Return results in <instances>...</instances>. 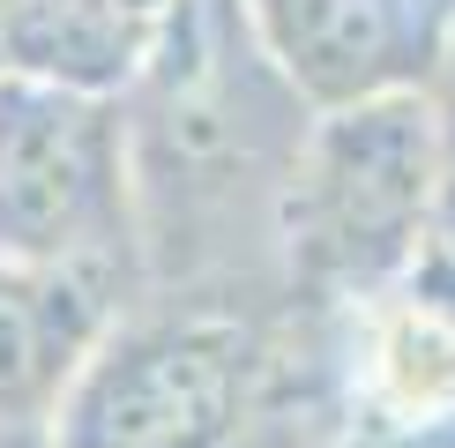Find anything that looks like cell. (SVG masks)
<instances>
[{"label":"cell","mask_w":455,"mask_h":448,"mask_svg":"<svg viewBox=\"0 0 455 448\" xmlns=\"http://www.w3.org/2000/svg\"><path fill=\"white\" fill-rule=\"evenodd\" d=\"M120 112L142 299H283V187L314 127V98L261 45L246 0H180L157 52L120 90Z\"/></svg>","instance_id":"6da1fadb"},{"label":"cell","mask_w":455,"mask_h":448,"mask_svg":"<svg viewBox=\"0 0 455 448\" xmlns=\"http://www.w3.org/2000/svg\"><path fill=\"white\" fill-rule=\"evenodd\" d=\"M441 247V135L426 83L314 105L283 187V292L351 307Z\"/></svg>","instance_id":"7a4b0ae2"},{"label":"cell","mask_w":455,"mask_h":448,"mask_svg":"<svg viewBox=\"0 0 455 448\" xmlns=\"http://www.w3.org/2000/svg\"><path fill=\"white\" fill-rule=\"evenodd\" d=\"M0 261L98 269L142 299L127 112L112 90L0 68Z\"/></svg>","instance_id":"3957f363"},{"label":"cell","mask_w":455,"mask_h":448,"mask_svg":"<svg viewBox=\"0 0 455 448\" xmlns=\"http://www.w3.org/2000/svg\"><path fill=\"white\" fill-rule=\"evenodd\" d=\"M246 15L314 105L426 83L441 45V23L419 15V0H246Z\"/></svg>","instance_id":"277c9868"},{"label":"cell","mask_w":455,"mask_h":448,"mask_svg":"<svg viewBox=\"0 0 455 448\" xmlns=\"http://www.w3.org/2000/svg\"><path fill=\"white\" fill-rule=\"evenodd\" d=\"M135 307L120 276L0 261V419H60L68 388Z\"/></svg>","instance_id":"5b68a950"},{"label":"cell","mask_w":455,"mask_h":448,"mask_svg":"<svg viewBox=\"0 0 455 448\" xmlns=\"http://www.w3.org/2000/svg\"><path fill=\"white\" fill-rule=\"evenodd\" d=\"M172 15L180 0H0V52L8 68L120 98Z\"/></svg>","instance_id":"8992f818"},{"label":"cell","mask_w":455,"mask_h":448,"mask_svg":"<svg viewBox=\"0 0 455 448\" xmlns=\"http://www.w3.org/2000/svg\"><path fill=\"white\" fill-rule=\"evenodd\" d=\"M426 98H433V135H441V247L455 254V15H441Z\"/></svg>","instance_id":"52a82bcc"},{"label":"cell","mask_w":455,"mask_h":448,"mask_svg":"<svg viewBox=\"0 0 455 448\" xmlns=\"http://www.w3.org/2000/svg\"><path fill=\"white\" fill-rule=\"evenodd\" d=\"M0 448H60L52 419H0Z\"/></svg>","instance_id":"ba28073f"},{"label":"cell","mask_w":455,"mask_h":448,"mask_svg":"<svg viewBox=\"0 0 455 448\" xmlns=\"http://www.w3.org/2000/svg\"><path fill=\"white\" fill-rule=\"evenodd\" d=\"M0 68H8V52H0Z\"/></svg>","instance_id":"9c48e42d"}]
</instances>
